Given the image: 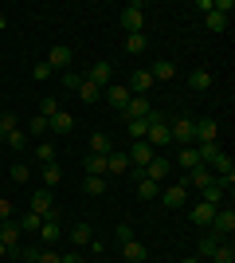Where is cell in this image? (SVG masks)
<instances>
[{
  "mask_svg": "<svg viewBox=\"0 0 235 263\" xmlns=\"http://www.w3.org/2000/svg\"><path fill=\"white\" fill-rule=\"evenodd\" d=\"M78 99L82 102H102V90L94 87V83H87V79H82V83H78V90H75Z\"/></svg>",
  "mask_w": 235,
  "mask_h": 263,
  "instance_id": "e575fe53",
  "label": "cell"
},
{
  "mask_svg": "<svg viewBox=\"0 0 235 263\" xmlns=\"http://www.w3.org/2000/svg\"><path fill=\"white\" fill-rule=\"evenodd\" d=\"M224 154V149H220V142H208V145H196V157H200V165H212L216 157Z\"/></svg>",
  "mask_w": 235,
  "mask_h": 263,
  "instance_id": "4dcf8cb0",
  "label": "cell"
},
{
  "mask_svg": "<svg viewBox=\"0 0 235 263\" xmlns=\"http://www.w3.org/2000/svg\"><path fill=\"white\" fill-rule=\"evenodd\" d=\"M149 110H153V102H149V99H141V95H130V102H125L122 114H125V118H145Z\"/></svg>",
  "mask_w": 235,
  "mask_h": 263,
  "instance_id": "ac0fdd59",
  "label": "cell"
},
{
  "mask_svg": "<svg viewBox=\"0 0 235 263\" xmlns=\"http://www.w3.org/2000/svg\"><path fill=\"white\" fill-rule=\"evenodd\" d=\"M106 173H130V161H125L122 149H114V154L106 157Z\"/></svg>",
  "mask_w": 235,
  "mask_h": 263,
  "instance_id": "f1b7e54d",
  "label": "cell"
},
{
  "mask_svg": "<svg viewBox=\"0 0 235 263\" xmlns=\"http://www.w3.org/2000/svg\"><path fill=\"white\" fill-rule=\"evenodd\" d=\"M75 130V118H71L67 110H59L55 118H51V134H71Z\"/></svg>",
  "mask_w": 235,
  "mask_h": 263,
  "instance_id": "f546056e",
  "label": "cell"
},
{
  "mask_svg": "<svg viewBox=\"0 0 235 263\" xmlns=\"http://www.w3.org/2000/svg\"><path fill=\"white\" fill-rule=\"evenodd\" d=\"M137 177V197L141 200H153V197H161V185H153L149 177H141V173H134Z\"/></svg>",
  "mask_w": 235,
  "mask_h": 263,
  "instance_id": "4316f807",
  "label": "cell"
},
{
  "mask_svg": "<svg viewBox=\"0 0 235 263\" xmlns=\"http://www.w3.org/2000/svg\"><path fill=\"white\" fill-rule=\"evenodd\" d=\"M59 263H87V259H82V255H78V252H67V255H63V259H59Z\"/></svg>",
  "mask_w": 235,
  "mask_h": 263,
  "instance_id": "816d5d0a",
  "label": "cell"
},
{
  "mask_svg": "<svg viewBox=\"0 0 235 263\" xmlns=\"http://www.w3.org/2000/svg\"><path fill=\"white\" fill-rule=\"evenodd\" d=\"M28 177H32V169H28V165H12V181H16V185H24Z\"/></svg>",
  "mask_w": 235,
  "mask_h": 263,
  "instance_id": "7dc6e473",
  "label": "cell"
},
{
  "mask_svg": "<svg viewBox=\"0 0 235 263\" xmlns=\"http://www.w3.org/2000/svg\"><path fill=\"white\" fill-rule=\"evenodd\" d=\"M196 118H173L168 122V134H173V142L177 145H196Z\"/></svg>",
  "mask_w": 235,
  "mask_h": 263,
  "instance_id": "5b68a950",
  "label": "cell"
},
{
  "mask_svg": "<svg viewBox=\"0 0 235 263\" xmlns=\"http://www.w3.org/2000/svg\"><path fill=\"white\" fill-rule=\"evenodd\" d=\"M47 134H51V122H47L44 114H35L32 126H28V138H47Z\"/></svg>",
  "mask_w": 235,
  "mask_h": 263,
  "instance_id": "d590c367",
  "label": "cell"
},
{
  "mask_svg": "<svg viewBox=\"0 0 235 263\" xmlns=\"http://www.w3.org/2000/svg\"><path fill=\"white\" fill-rule=\"evenodd\" d=\"M82 79H87V83H94L98 90H106V87L114 83V67L106 63V59H102V63H94V67H90V71H87Z\"/></svg>",
  "mask_w": 235,
  "mask_h": 263,
  "instance_id": "9c48e42d",
  "label": "cell"
},
{
  "mask_svg": "<svg viewBox=\"0 0 235 263\" xmlns=\"http://www.w3.org/2000/svg\"><path fill=\"white\" fill-rule=\"evenodd\" d=\"M180 263H200V259H196V255H188V259H180Z\"/></svg>",
  "mask_w": 235,
  "mask_h": 263,
  "instance_id": "db71d44e",
  "label": "cell"
},
{
  "mask_svg": "<svg viewBox=\"0 0 235 263\" xmlns=\"http://www.w3.org/2000/svg\"><path fill=\"white\" fill-rule=\"evenodd\" d=\"M39 177H44V189H55L59 181H63V169H59V161H51V165H39Z\"/></svg>",
  "mask_w": 235,
  "mask_h": 263,
  "instance_id": "cb8c5ba5",
  "label": "cell"
},
{
  "mask_svg": "<svg viewBox=\"0 0 235 263\" xmlns=\"http://www.w3.org/2000/svg\"><path fill=\"white\" fill-rule=\"evenodd\" d=\"M39 224H44V220L35 216V212H28V216L20 220V232H39Z\"/></svg>",
  "mask_w": 235,
  "mask_h": 263,
  "instance_id": "f6af8a7d",
  "label": "cell"
},
{
  "mask_svg": "<svg viewBox=\"0 0 235 263\" xmlns=\"http://www.w3.org/2000/svg\"><path fill=\"white\" fill-rule=\"evenodd\" d=\"M4 142H8L12 149H24V145H28V130H12L8 138H4Z\"/></svg>",
  "mask_w": 235,
  "mask_h": 263,
  "instance_id": "b9f144b4",
  "label": "cell"
},
{
  "mask_svg": "<svg viewBox=\"0 0 235 263\" xmlns=\"http://www.w3.org/2000/svg\"><path fill=\"white\" fill-rule=\"evenodd\" d=\"M227 20H231V16H227V12H208V16H204V24H208V32H227Z\"/></svg>",
  "mask_w": 235,
  "mask_h": 263,
  "instance_id": "83f0119b",
  "label": "cell"
},
{
  "mask_svg": "<svg viewBox=\"0 0 235 263\" xmlns=\"http://www.w3.org/2000/svg\"><path fill=\"white\" fill-rule=\"evenodd\" d=\"M149 75H153V83H168V79L177 75V63H173V59H157V63L149 67Z\"/></svg>",
  "mask_w": 235,
  "mask_h": 263,
  "instance_id": "ffe728a7",
  "label": "cell"
},
{
  "mask_svg": "<svg viewBox=\"0 0 235 263\" xmlns=\"http://www.w3.org/2000/svg\"><path fill=\"white\" fill-rule=\"evenodd\" d=\"M114 236H118V243H125V240H134V228H130V224H118Z\"/></svg>",
  "mask_w": 235,
  "mask_h": 263,
  "instance_id": "c3c4849f",
  "label": "cell"
},
{
  "mask_svg": "<svg viewBox=\"0 0 235 263\" xmlns=\"http://www.w3.org/2000/svg\"><path fill=\"white\" fill-rule=\"evenodd\" d=\"M168 169H173V161H168V157H161V154H157L153 161H149L145 169H141V177H149V181H153V185H165V177H168Z\"/></svg>",
  "mask_w": 235,
  "mask_h": 263,
  "instance_id": "30bf717a",
  "label": "cell"
},
{
  "mask_svg": "<svg viewBox=\"0 0 235 263\" xmlns=\"http://www.w3.org/2000/svg\"><path fill=\"white\" fill-rule=\"evenodd\" d=\"M90 154H98V157H110L114 154V142H110V138H106V134H90Z\"/></svg>",
  "mask_w": 235,
  "mask_h": 263,
  "instance_id": "44dd1931",
  "label": "cell"
},
{
  "mask_svg": "<svg viewBox=\"0 0 235 263\" xmlns=\"http://www.w3.org/2000/svg\"><path fill=\"white\" fill-rule=\"evenodd\" d=\"M28 204H32V212H35V216L44 220V216H51V209H55V193H51V189H35Z\"/></svg>",
  "mask_w": 235,
  "mask_h": 263,
  "instance_id": "ba28073f",
  "label": "cell"
},
{
  "mask_svg": "<svg viewBox=\"0 0 235 263\" xmlns=\"http://www.w3.org/2000/svg\"><path fill=\"white\" fill-rule=\"evenodd\" d=\"M153 157H157V149H153L149 142H134L130 149H125V161H130V169H134V173H141Z\"/></svg>",
  "mask_w": 235,
  "mask_h": 263,
  "instance_id": "3957f363",
  "label": "cell"
},
{
  "mask_svg": "<svg viewBox=\"0 0 235 263\" xmlns=\"http://www.w3.org/2000/svg\"><path fill=\"white\" fill-rule=\"evenodd\" d=\"M47 67H51V71H59V75H63V71H71V47H67V44H55L51 51H47Z\"/></svg>",
  "mask_w": 235,
  "mask_h": 263,
  "instance_id": "7c38bea8",
  "label": "cell"
},
{
  "mask_svg": "<svg viewBox=\"0 0 235 263\" xmlns=\"http://www.w3.org/2000/svg\"><path fill=\"white\" fill-rule=\"evenodd\" d=\"M35 236H39V243H44V248H51V243L63 236V224H59V209H51V216H44V224H39V232H35Z\"/></svg>",
  "mask_w": 235,
  "mask_h": 263,
  "instance_id": "8992f818",
  "label": "cell"
},
{
  "mask_svg": "<svg viewBox=\"0 0 235 263\" xmlns=\"http://www.w3.org/2000/svg\"><path fill=\"white\" fill-rule=\"evenodd\" d=\"M118 24H122V32H125V35H141V32H145V8H141V4H130V8H122Z\"/></svg>",
  "mask_w": 235,
  "mask_h": 263,
  "instance_id": "7a4b0ae2",
  "label": "cell"
},
{
  "mask_svg": "<svg viewBox=\"0 0 235 263\" xmlns=\"http://www.w3.org/2000/svg\"><path fill=\"white\" fill-rule=\"evenodd\" d=\"M212 259H216V263H235V248H231V240H220V248L212 252Z\"/></svg>",
  "mask_w": 235,
  "mask_h": 263,
  "instance_id": "8d00e7d4",
  "label": "cell"
},
{
  "mask_svg": "<svg viewBox=\"0 0 235 263\" xmlns=\"http://www.w3.org/2000/svg\"><path fill=\"white\" fill-rule=\"evenodd\" d=\"M188 87H192V95H204V90L212 87V71H204V67H200V71H192V75H188Z\"/></svg>",
  "mask_w": 235,
  "mask_h": 263,
  "instance_id": "7402d4cb",
  "label": "cell"
},
{
  "mask_svg": "<svg viewBox=\"0 0 235 263\" xmlns=\"http://www.w3.org/2000/svg\"><path fill=\"white\" fill-rule=\"evenodd\" d=\"M0 243L8 248V259L20 252V224H16V220H4V224H0Z\"/></svg>",
  "mask_w": 235,
  "mask_h": 263,
  "instance_id": "8fae6325",
  "label": "cell"
},
{
  "mask_svg": "<svg viewBox=\"0 0 235 263\" xmlns=\"http://www.w3.org/2000/svg\"><path fill=\"white\" fill-rule=\"evenodd\" d=\"M212 236H220V240H227V236H231L235 232V212H231V204H227V209H216V216H212Z\"/></svg>",
  "mask_w": 235,
  "mask_h": 263,
  "instance_id": "52a82bcc",
  "label": "cell"
},
{
  "mask_svg": "<svg viewBox=\"0 0 235 263\" xmlns=\"http://www.w3.org/2000/svg\"><path fill=\"white\" fill-rule=\"evenodd\" d=\"M192 130H196V145H208V142H216V138H220V126H216V118H200Z\"/></svg>",
  "mask_w": 235,
  "mask_h": 263,
  "instance_id": "9a60e30c",
  "label": "cell"
},
{
  "mask_svg": "<svg viewBox=\"0 0 235 263\" xmlns=\"http://www.w3.org/2000/svg\"><path fill=\"white\" fill-rule=\"evenodd\" d=\"M216 248H220V236H212V232H208V236L200 240V248H196V259H212Z\"/></svg>",
  "mask_w": 235,
  "mask_h": 263,
  "instance_id": "836d02e7",
  "label": "cell"
},
{
  "mask_svg": "<svg viewBox=\"0 0 235 263\" xmlns=\"http://www.w3.org/2000/svg\"><path fill=\"white\" fill-rule=\"evenodd\" d=\"M4 220H12V200H0V224Z\"/></svg>",
  "mask_w": 235,
  "mask_h": 263,
  "instance_id": "f907efd6",
  "label": "cell"
},
{
  "mask_svg": "<svg viewBox=\"0 0 235 263\" xmlns=\"http://www.w3.org/2000/svg\"><path fill=\"white\" fill-rule=\"evenodd\" d=\"M122 255H125V263H145L149 259V248H145V243H137V240H125L122 243Z\"/></svg>",
  "mask_w": 235,
  "mask_h": 263,
  "instance_id": "d6986e66",
  "label": "cell"
},
{
  "mask_svg": "<svg viewBox=\"0 0 235 263\" xmlns=\"http://www.w3.org/2000/svg\"><path fill=\"white\" fill-rule=\"evenodd\" d=\"M82 169H87V177H90V173H94V177H106V157H98V154H87Z\"/></svg>",
  "mask_w": 235,
  "mask_h": 263,
  "instance_id": "1f68e13d",
  "label": "cell"
},
{
  "mask_svg": "<svg viewBox=\"0 0 235 263\" xmlns=\"http://www.w3.org/2000/svg\"><path fill=\"white\" fill-rule=\"evenodd\" d=\"M200 200H204V204H212V209H224V189H220V185H208L200 193Z\"/></svg>",
  "mask_w": 235,
  "mask_h": 263,
  "instance_id": "d6a6232c",
  "label": "cell"
},
{
  "mask_svg": "<svg viewBox=\"0 0 235 263\" xmlns=\"http://www.w3.org/2000/svg\"><path fill=\"white\" fill-rule=\"evenodd\" d=\"M0 145H4V142H0Z\"/></svg>",
  "mask_w": 235,
  "mask_h": 263,
  "instance_id": "11a10c76",
  "label": "cell"
},
{
  "mask_svg": "<svg viewBox=\"0 0 235 263\" xmlns=\"http://www.w3.org/2000/svg\"><path fill=\"white\" fill-rule=\"evenodd\" d=\"M59 110H63V106H59V102H55V99H44V102H39V114H44V118H47V122L55 118Z\"/></svg>",
  "mask_w": 235,
  "mask_h": 263,
  "instance_id": "7bdbcfd3",
  "label": "cell"
},
{
  "mask_svg": "<svg viewBox=\"0 0 235 263\" xmlns=\"http://www.w3.org/2000/svg\"><path fill=\"white\" fill-rule=\"evenodd\" d=\"M212 216H216V209H212V204H204V200H196V204L188 209V220L196 224V228H212Z\"/></svg>",
  "mask_w": 235,
  "mask_h": 263,
  "instance_id": "5bb4252c",
  "label": "cell"
},
{
  "mask_svg": "<svg viewBox=\"0 0 235 263\" xmlns=\"http://www.w3.org/2000/svg\"><path fill=\"white\" fill-rule=\"evenodd\" d=\"M180 185L188 189V193H192V189H196V193H204L208 185H216V173L208 169V165H196V169H188V173H184V181H180Z\"/></svg>",
  "mask_w": 235,
  "mask_h": 263,
  "instance_id": "277c9868",
  "label": "cell"
},
{
  "mask_svg": "<svg viewBox=\"0 0 235 263\" xmlns=\"http://www.w3.org/2000/svg\"><path fill=\"white\" fill-rule=\"evenodd\" d=\"M59 79H63V87H67V90H78V83H82V75H75V71H63Z\"/></svg>",
  "mask_w": 235,
  "mask_h": 263,
  "instance_id": "bcb514c9",
  "label": "cell"
},
{
  "mask_svg": "<svg viewBox=\"0 0 235 263\" xmlns=\"http://www.w3.org/2000/svg\"><path fill=\"white\" fill-rule=\"evenodd\" d=\"M4 255H8V248H4V243H0V259H4ZM8 263H12V259H8Z\"/></svg>",
  "mask_w": 235,
  "mask_h": 263,
  "instance_id": "f5cc1de1",
  "label": "cell"
},
{
  "mask_svg": "<svg viewBox=\"0 0 235 263\" xmlns=\"http://www.w3.org/2000/svg\"><path fill=\"white\" fill-rule=\"evenodd\" d=\"M106 189H110V185H106V177H94V173L87 177V193H90V197H102Z\"/></svg>",
  "mask_w": 235,
  "mask_h": 263,
  "instance_id": "60d3db41",
  "label": "cell"
},
{
  "mask_svg": "<svg viewBox=\"0 0 235 263\" xmlns=\"http://www.w3.org/2000/svg\"><path fill=\"white\" fill-rule=\"evenodd\" d=\"M177 165L188 173V169H196L200 165V157H196V145H180V154H177Z\"/></svg>",
  "mask_w": 235,
  "mask_h": 263,
  "instance_id": "484cf974",
  "label": "cell"
},
{
  "mask_svg": "<svg viewBox=\"0 0 235 263\" xmlns=\"http://www.w3.org/2000/svg\"><path fill=\"white\" fill-rule=\"evenodd\" d=\"M145 142L153 145V149H161V145L173 142V134H168V122L161 110H149V134H145Z\"/></svg>",
  "mask_w": 235,
  "mask_h": 263,
  "instance_id": "6da1fadb",
  "label": "cell"
},
{
  "mask_svg": "<svg viewBox=\"0 0 235 263\" xmlns=\"http://www.w3.org/2000/svg\"><path fill=\"white\" fill-rule=\"evenodd\" d=\"M35 161H39V165H51V161H55V145H51V142H39V145H35Z\"/></svg>",
  "mask_w": 235,
  "mask_h": 263,
  "instance_id": "ab89813d",
  "label": "cell"
},
{
  "mask_svg": "<svg viewBox=\"0 0 235 263\" xmlns=\"http://www.w3.org/2000/svg\"><path fill=\"white\" fill-rule=\"evenodd\" d=\"M125 130H130V138H134V142H145V134H149V114H145V118H125Z\"/></svg>",
  "mask_w": 235,
  "mask_h": 263,
  "instance_id": "603a6c76",
  "label": "cell"
},
{
  "mask_svg": "<svg viewBox=\"0 0 235 263\" xmlns=\"http://www.w3.org/2000/svg\"><path fill=\"white\" fill-rule=\"evenodd\" d=\"M59 259H63V255H59V252H51V248H39L32 263H59Z\"/></svg>",
  "mask_w": 235,
  "mask_h": 263,
  "instance_id": "ee69618b",
  "label": "cell"
},
{
  "mask_svg": "<svg viewBox=\"0 0 235 263\" xmlns=\"http://www.w3.org/2000/svg\"><path fill=\"white\" fill-rule=\"evenodd\" d=\"M12 130H20V118H16V114L8 110V114H0V142H4Z\"/></svg>",
  "mask_w": 235,
  "mask_h": 263,
  "instance_id": "74e56055",
  "label": "cell"
},
{
  "mask_svg": "<svg viewBox=\"0 0 235 263\" xmlns=\"http://www.w3.org/2000/svg\"><path fill=\"white\" fill-rule=\"evenodd\" d=\"M67 236H71V243H75V248H87V243L94 240V228H90V224H75Z\"/></svg>",
  "mask_w": 235,
  "mask_h": 263,
  "instance_id": "d4e9b609",
  "label": "cell"
},
{
  "mask_svg": "<svg viewBox=\"0 0 235 263\" xmlns=\"http://www.w3.org/2000/svg\"><path fill=\"white\" fill-rule=\"evenodd\" d=\"M145 47H149L145 32H141V35H125V51H130V55H141V51H145Z\"/></svg>",
  "mask_w": 235,
  "mask_h": 263,
  "instance_id": "f35d334b",
  "label": "cell"
},
{
  "mask_svg": "<svg viewBox=\"0 0 235 263\" xmlns=\"http://www.w3.org/2000/svg\"><path fill=\"white\" fill-rule=\"evenodd\" d=\"M184 204H188V189L180 185V181H177V185H168L165 189V209H184Z\"/></svg>",
  "mask_w": 235,
  "mask_h": 263,
  "instance_id": "2e32d148",
  "label": "cell"
},
{
  "mask_svg": "<svg viewBox=\"0 0 235 263\" xmlns=\"http://www.w3.org/2000/svg\"><path fill=\"white\" fill-rule=\"evenodd\" d=\"M102 99H106V106L125 110V102H130V90H125V83H110V87L102 90Z\"/></svg>",
  "mask_w": 235,
  "mask_h": 263,
  "instance_id": "4fadbf2b",
  "label": "cell"
},
{
  "mask_svg": "<svg viewBox=\"0 0 235 263\" xmlns=\"http://www.w3.org/2000/svg\"><path fill=\"white\" fill-rule=\"evenodd\" d=\"M149 87H153V75H149V71H134V79L125 83V90H130V95H141V99L149 95Z\"/></svg>",
  "mask_w": 235,
  "mask_h": 263,
  "instance_id": "e0dca14e",
  "label": "cell"
},
{
  "mask_svg": "<svg viewBox=\"0 0 235 263\" xmlns=\"http://www.w3.org/2000/svg\"><path fill=\"white\" fill-rule=\"evenodd\" d=\"M51 75H55V71L47 67V59H44V63H35V79H51Z\"/></svg>",
  "mask_w": 235,
  "mask_h": 263,
  "instance_id": "681fc988",
  "label": "cell"
}]
</instances>
